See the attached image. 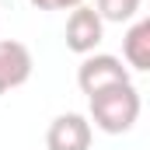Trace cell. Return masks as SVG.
I'll return each mask as SVG.
<instances>
[{
  "label": "cell",
  "instance_id": "obj_1",
  "mask_svg": "<svg viewBox=\"0 0 150 150\" xmlns=\"http://www.w3.org/2000/svg\"><path fill=\"white\" fill-rule=\"evenodd\" d=\"M87 105H91L87 122H94V129H101L108 136L129 133L136 126V119H140V108H143L140 91L133 84H119V87H108V91H98V94L87 98Z\"/></svg>",
  "mask_w": 150,
  "mask_h": 150
},
{
  "label": "cell",
  "instance_id": "obj_2",
  "mask_svg": "<svg viewBox=\"0 0 150 150\" xmlns=\"http://www.w3.org/2000/svg\"><path fill=\"white\" fill-rule=\"evenodd\" d=\"M119 84H133V74L129 67L112 56V52H87L77 67V87L91 98L98 91H108V87H119Z\"/></svg>",
  "mask_w": 150,
  "mask_h": 150
},
{
  "label": "cell",
  "instance_id": "obj_3",
  "mask_svg": "<svg viewBox=\"0 0 150 150\" xmlns=\"http://www.w3.org/2000/svg\"><path fill=\"white\" fill-rule=\"evenodd\" d=\"M67 49L77 52V56H87V52H94L98 45H101V38H105V21L98 18V11L94 7H87V4H80L70 11V18H67Z\"/></svg>",
  "mask_w": 150,
  "mask_h": 150
},
{
  "label": "cell",
  "instance_id": "obj_4",
  "mask_svg": "<svg viewBox=\"0 0 150 150\" xmlns=\"http://www.w3.org/2000/svg\"><path fill=\"white\" fill-rule=\"evenodd\" d=\"M94 129L87 122V115L80 112H63L56 115L45 129V147L49 150H91Z\"/></svg>",
  "mask_w": 150,
  "mask_h": 150
},
{
  "label": "cell",
  "instance_id": "obj_5",
  "mask_svg": "<svg viewBox=\"0 0 150 150\" xmlns=\"http://www.w3.org/2000/svg\"><path fill=\"white\" fill-rule=\"evenodd\" d=\"M32 52L25 42H14V38H4L0 42V94L28 84L32 77Z\"/></svg>",
  "mask_w": 150,
  "mask_h": 150
},
{
  "label": "cell",
  "instance_id": "obj_6",
  "mask_svg": "<svg viewBox=\"0 0 150 150\" xmlns=\"http://www.w3.org/2000/svg\"><path fill=\"white\" fill-rule=\"evenodd\" d=\"M122 63L129 70H150V21L147 18H133L129 32L122 35Z\"/></svg>",
  "mask_w": 150,
  "mask_h": 150
},
{
  "label": "cell",
  "instance_id": "obj_7",
  "mask_svg": "<svg viewBox=\"0 0 150 150\" xmlns=\"http://www.w3.org/2000/svg\"><path fill=\"white\" fill-rule=\"evenodd\" d=\"M140 4L143 0H94V11L101 21H112V25H126L140 14Z\"/></svg>",
  "mask_w": 150,
  "mask_h": 150
},
{
  "label": "cell",
  "instance_id": "obj_8",
  "mask_svg": "<svg viewBox=\"0 0 150 150\" xmlns=\"http://www.w3.org/2000/svg\"><path fill=\"white\" fill-rule=\"evenodd\" d=\"M32 7H38V11H74V7H80L84 0H28Z\"/></svg>",
  "mask_w": 150,
  "mask_h": 150
}]
</instances>
